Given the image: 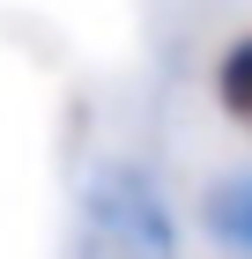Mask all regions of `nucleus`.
Listing matches in <instances>:
<instances>
[{
  "label": "nucleus",
  "mask_w": 252,
  "mask_h": 259,
  "mask_svg": "<svg viewBox=\"0 0 252 259\" xmlns=\"http://www.w3.org/2000/svg\"><path fill=\"white\" fill-rule=\"evenodd\" d=\"M200 230H208L223 252L252 259V170H237V178H223L208 200H200Z\"/></svg>",
  "instance_id": "2"
},
{
  "label": "nucleus",
  "mask_w": 252,
  "mask_h": 259,
  "mask_svg": "<svg viewBox=\"0 0 252 259\" xmlns=\"http://www.w3.org/2000/svg\"><path fill=\"white\" fill-rule=\"evenodd\" d=\"M215 104H223L237 126H252V30L215 60Z\"/></svg>",
  "instance_id": "3"
},
{
  "label": "nucleus",
  "mask_w": 252,
  "mask_h": 259,
  "mask_svg": "<svg viewBox=\"0 0 252 259\" xmlns=\"http://www.w3.org/2000/svg\"><path fill=\"white\" fill-rule=\"evenodd\" d=\"M75 252L82 259H178V215H171V193L156 185V170L104 163L82 193Z\"/></svg>",
  "instance_id": "1"
}]
</instances>
